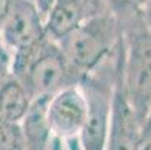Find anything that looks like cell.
I'll use <instances>...</instances> for the list:
<instances>
[{
  "label": "cell",
  "mask_w": 151,
  "mask_h": 150,
  "mask_svg": "<svg viewBox=\"0 0 151 150\" xmlns=\"http://www.w3.org/2000/svg\"><path fill=\"white\" fill-rule=\"evenodd\" d=\"M9 5H11V0H0V24H2V21L5 20L9 11Z\"/></svg>",
  "instance_id": "obj_15"
},
{
  "label": "cell",
  "mask_w": 151,
  "mask_h": 150,
  "mask_svg": "<svg viewBox=\"0 0 151 150\" xmlns=\"http://www.w3.org/2000/svg\"><path fill=\"white\" fill-rule=\"evenodd\" d=\"M139 128L141 123L123 95L118 77L115 87V98H114L111 129L105 150H135Z\"/></svg>",
  "instance_id": "obj_8"
},
{
  "label": "cell",
  "mask_w": 151,
  "mask_h": 150,
  "mask_svg": "<svg viewBox=\"0 0 151 150\" xmlns=\"http://www.w3.org/2000/svg\"><path fill=\"white\" fill-rule=\"evenodd\" d=\"M123 42L121 21L112 12L96 15L57 41L70 65L88 75L114 57Z\"/></svg>",
  "instance_id": "obj_3"
},
{
  "label": "cell",
  "mask_w": 151,
  "mask_h": 150,
  "mask_svg": "<svg viewBox=\"0 0 151 150\" xmlns=\"http://www.w3.org/2000/svg\"><path fill=\"white\" fill-rule=\"evenodd\" d=\"M135 150H151V114L139 128Z\"/></svg>",
  "instance_id": "obj_13"
},
{
  "label": "cell",
  "mask_w": 151,
  "mask_h": 150,
  "mask_svg": "<svg viewBox=\"0 0 151 150\" xmlns=\"http://www.w3.org/2000/svg\"><path fill=\"white\" fill-rule=\"evenodd\" d=\"M0 150H26L21 123L0 120Z\"/></svg>",
  "instance_id": "obj_10"
},
{
  "label": "cell",
  "mask_w": 151,
  "mask_h": 150,
  "mask_svg": "<svg viewBox=\"0 0 151 150\" xmlns=\"http://www.w3.org/2000/svg\"><path fill=\"white\" fill-rule=\"evenodd\" d=\"M12 75V54L0 39V86Z\"/></svg>",
  "instance_id": "obj_12"
},
{
  "label": "cell",
  "mask_w": 151,
  "mask_h": 150,
  "mask_svg": "<svg viewBox=\"0 0 151 150\" xmlns=\"http://www.w3.org/2000/svg\"><path fill=\"white\" fill-rule=\"evenodd\" d=\"M50 150H66V146H64V141L54 137L52 141H51V146H50Z\"/></svg>",
  "instance_id": "obj_17"
},
{
  "label": "cell",
  "mask_w": 151,
  "mask_h": 150,
  "mask_svg": "<svg viewBox=\"0 0 151 150\" xmlns=\"http://www.w3.org/2000/svg\"><path fill=\"white\" fill-rule=\"evenodd\" d=\"M47 117L54 137L63 141L78 138L87 120V99L81 86L63 89L51 96Z\"/></svg>",
  "instance_id": "obj_6"
},
{
  "label": "cell",
  "mask_w": 151,
  "mask_h": 150,
  "mask_svg": "<svg viewBox=\"0 0 151 150\" xmlns=\"http://www.w3.org/2000/svg\"><path fill=\"white\" fill-rule=\"evenodd\" d=\"M103 12H111L103 0H57L45 20L47 36L57 42L87 20Z\"/></svg>",
  "instance_id": "obj_7"
},
{
  "label": "cell",
  "mask_w": 151,
  "mask_h": 150,
  "mask_svg": "<svg viewBox=\"0 0 151 150\" xmlns=\"http://www.w3.org/2000/svg\"><path fill=\"white\" fill-rule=\"evenodd\" d=\"M33 99L14 75L0 86V120L21 123L27 116Z\"/></svg>",
  "instance_id": "obj_9"
},
{
  "label": "cell",
  "mask_w": 151,
  "mask_h": 150,
  "mask_svg": "<svg viewBox=\"0 0 151 150\" xmlns=\"http://www.w3.org/2000/svg\"><path fill=\"white\" fill-rule=\"evenodd\" d=\"M103 2L108 9L118 20H121L141 12L148 0H103Z\"/></svg>",
  "instance_id": "obj_11"
},
{
  "label": "cell",
  "mask_w": 151,
  "mask_h": 150,
  "mask_svg": "<svg viewBox=\"0 0 151 150\" xmlns=\"http://www.w3.org/2000/svg\"><path fill=\"white\" fill-rule=\"evenodd\" d=\"M64 146H66V150H82L79 138H72V140L64 141Z\"/></svg>",
  "instance_id": "obj_16"
},
{
  "label": "cell",
  "mask_w": 151,
  "mask_h": 150,
  "mask_svg": "<svg viewBox=\"0 0 151 150\" xmlns=\"http://www.w3.org/2000/svg\"><path fill=\"white\" fill-rule=\"evenodd\" d=\"M120 21L123 27L120 86L142 125L151 114V32L141 12Z\"/></svg>",
  "instance_id": "obj_2"
},
{
  "label": "cell",
  "mask_w": 151,
  "mask_h": 150,
  "mask_svg": "<svg viewBox=\"0 0 151 150\" xmlns=\"http://www.w3.org/2000/svg\"><path fill=\"white\" fill-rule=\"evenodd\" d=\"M47 38L45 20L33 0H11L0 24V39L11 54L30 48Z\"/></svg>",
  "instance_id": "obj_5"
},
{
  "label": "cell",
  "mask_w": 151,
  "mask_h": 150,
  "mask_svg": "<svg viewBox=\"0 0 151 150\" xmlns=\"http://www.w3.org/2000/svg\"><path fill=\"white\" fill-rule=\"evenodd\" d=\"M12 75L33 101L79 86L84 78L70 65L60 45L48 36L30 48L12 54Z\"/></svg>",
  "instance_id": "obj_1"
},
{
  "label": "cell",
  "mask_w": 151,
  "mask_h": 150,
  "mask_svg": "<svg viewBox=\"0 0 151 150\" xmlns=\"http://www.w3.org/2000/svg\"><path fill=\"white\" fill-rule=\"evenodd\" d=\"M120 68L121 47L114 57L106 60L94 72L85 75L79 84L87 99V120L78 137L82 150L106 149Z\"/></svg>",
  "instance_id": "obj_4"
},
{
  "label": "cell",
  "mask_w": 151,
  "mask_h": 150,
  "mask_svg": "<svg viewBox=\"0 0 151 150\" xmlns=\"http://www.w3.org/2000/svg\"><path fill=\"white\" fill-rule=\"evenodd\" d=\"M141 15H142V20H144L147 29L151 32V0H148V2L145 3V6L141 11Z\"/></svg>",
  "instance_id": "obj_14"
}]
</instances>
